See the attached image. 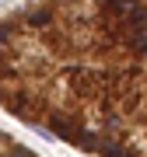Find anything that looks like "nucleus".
I'll list each match as a JSON object with an SVG mask.
<instances>
[{
	"mask_svg": "<svg viewBox=\"0 0 147 157\" xmlns=\"http://www.w3.org/2000/svg\"><path fill=\"white\" fill-rule=\"evenodd\" d=\"M7 157H35V154L28 150V147H21V143H11L7 147Z\"/></svg>",
	"mask_w": 147,
	"mask_h": 157,
	"instance_id": "1",
	"label": "nucleus"
}]
</instances>
